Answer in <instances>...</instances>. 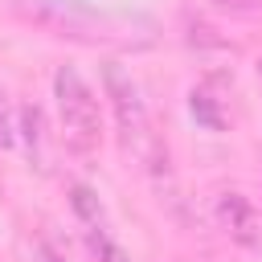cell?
Returning <instances> with one entry per match:
<instances>
[{
    "label": "cell",
    "instance_id": "obj_1",
    "mask_svg": "<svg viewBox=\"0 0 262 262\" xmlns=\"http://www.w3.org/2000/svg\"><path fill=\"white\" fill-rule=\"evenodd\" d=\"M102 86H106V98H111L119 135H123V143L131 147V156H135L139 164H147V168L168 164V151H164L160 135L151 131V119H147V102H143V94H139V82H135L119 61H106V66H102Z\"/></svg>",
    "mask_w": 262,
    "mask_h": 262
},
{
    "label": "cell",
    "instance_id": "obj_2",
    "mask_svg": "<svg viewBox=\"0 0 262 262\" xmlns=\"http://www.w3.org/2000/svg\"><path fill=\"white\" fill-rule=\"evenodd\" d=\"M53 98H57V115H61V131H66L70 147H78V151L98 147V139H102V111H98V98H94L90 82L74 66H61L53 74Z\"/></svg>",
    "mask_w": 262,
    "mask_h": 262
},
{
    "label": "cell",
    "instance_id": "obj_3",
    "mask_svg": "<svg viewBox=\"0 0 262 262\" xmlns=\"http://www.w3.org/2000/svg\"><path fill=\"white\" fill-rule=\"evenodd\" d=\"M217 221H221V229L233 242L258 250V242H262V217H258V209L242 192H221L217 196Z\"/></svg>",
    "mask_w": 262,
    "mask_h": 262
},
{
    "label": "cell",
    "instance_id": "obj_4",
    "mask_svg": "<svg viewBox=\"0 0 262 262\" xmlns=\"http://www.w3.org/2000/svg\"><path fill=\"white\" fill-rule=\"evenodd\" d=\"M70 205H74V213L86 221V229H106V213H102V201H98L94 188L74 184V188H70Z\"/></svg>",
    "mask_w": 262,
    "mask_h": 262
},
{
    "label": "cell",
    "instance_id": "obj_5",
    "mask_svg": "<svg viewBox=\"0 0 262 262\" xmlns=\"http://www.w3.org/2000/svg\"><path fill=\"white\" fill-rule=\"evenodd\" d=\"M188 106H192V115H196V123H205L209 131H221V111H217V98H209L205 90H192L188 94Z\"/></svg>",
    "mask_w": 262,
    "mask_h": 262
},
{
    "label": "cell",
    "instance_id": "obj_6",
    "mask_svg": "<svg viewBox=\"0 0 262 262\" xmlns=\"http://www.w3.org/2000/svg\"><path fill=\"white\" fill-rule=\"evenodd\" d=\"M86 246L94 250V258H98V262H127V254L111 242V233H106V229H86Z\"/></svg>",
    "mask_w": 262,
    "mask_h": 262
},
{
    "label": "cell",
    "instance_id": "obj_7",
    "mask_svg": "<svg viewBox=\"0 0 262 262\" xmlns=\"http://www.w3.org/2000/svg\"><path fill=\"white\" fill-rule=\"evenodd\" d=\"M20 131H25L29 156L37 160V143H41V111H37V106H25V111H20Z\"/></svg>",
    "mask_w": 262,
    "mask_h": 262
},
{
    "label": "cell",
    "instance_id": "obj_8",
    "mask_svg": "<svg viewBox=\"0 0 262 262\" xmlns=\"http://www.w3.org/2000/svg\"><path fill=\"white\" fill-rule=\"evenodd\" d=\"M16 139V123H12V106H8V94L0 90V147H8Z\"/></svg>",
    "mask_w": 262,
    "mask_h": 262
},
{
    "label": "cell",
    "instance_id": "obj_9",
    "mask_svg": "<svg viewBox=\"0 0 262 262\" xmlns=\"http://www.w3.org/2000/svg\"><path fill=\"white\" fill-rule=\"evenodd\" d=\"M37 262H66V254L49 242H37Z\"/></svg>",
    "mask_w": 262,
    "mask_h": 262
},
{
    "label": "cell",
    "instance_id": "obj_10",
    "mask_svg": "<svg viewBox=\"0 0 262 262\" xmlns=\"http://www.w3.org/2000/svg\"><path fill=\"white\" fill-rule=\"evenodd\" d=\"M217 4H221V8H237V12L250 8V0H217Z\"/></svg>",
    "mask_w": 262,
    "mask_h": 262
},
{
    "label": "cell",
    "instance_id": "obj_11",
    "mask_svg": "<svg viewBox=\"0 0 262 262\" xmlns=\"http://www.w3.org/2000/svg\"><path fill=\"white\" fill-rule=\"evenodd\" d=\"M258 254H262V242H258Z\"/></svg>",
    "mask_w": 262,
    "mask_h": 262
}]
</instances>
